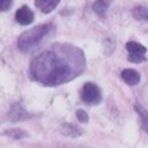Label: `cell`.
Instances as JSON below:
<instances>
[{
	"mask_svg": "<svg viewBox=\"0 0 148 148\" xmlns=\"http://www.w3.org/2000/svg\"><path fill=\"white\" fill-rule=\"evenodd\" d=\"M76 117H77V120L80 123H88L89 121V116H88V113H86L84 110H77L76 111Z\"/></svg>",
	"mask_w": 148,
	"mask_h": 148,
	"instance_id": "cell-14",
	"label": "cell"
},
{
	"mask_svg": "<svg viewBox=\"0 0 148 148\" xmlns=\"http://www.w3.org/2000/svg\"><path fill=\"white\" fill-rule=\"evenodd\" d=\"M133 18L138 21H148V5H139L132 10Z\"/></svg>",
	"mask_w": 148,
	"mask_h": 148,
	"instance_id": "cell-12",
	"label": "cell"
},
{
	"mask_svg": "<svg viewBox=\"0 0 148 148\" xmlns=\"http://www.w3.org/2000/svg\"><path fill=\"white\" fill-rule=\"evenodd\" d=\"M5 135H8V136L14 138V139H22V138H27V136H28V135L24 132V130H21V129H10V130H6Z\"/></svg>",
	"mask_w": 148,
	"mask_h": 148,
	"instance_id": "cell-13",
	"label": "cell"
},
{
	"mask_svg": "<svg viewBox=\"0 0 148 148\" xmlns=\"http://www.w3.org/2000/svg\"><path fill=\"white\" fill-rule=\"evenodd\" d=\"M15 19H16L18 24H21V25H30V24L34 21V14H33V10L28 6L24 5V6H21L16 10Z\"/></svg>",
	"mask_w": 148,
	"mask_h": 148,
	"instance_id": "cell-6",
	"label": "cell"
},
{
	"mask_svg": "<svg viewBox=\"0 0 148 148\" xmlns=\"http://www.w3.org/2000/svg\"><path fill=\"white\" fill-rule=\"evenodd\" d=\"M61 133L65 135V136H70V138H79L83 135V129L73 125V123H62L61 125Z\"/></svg>",
	"mask_w": 148,
	"mask_h": 148,
	"instance_id": "cell-8",
	"label": "cell"
},
{
	"mask_svg": "<svg viewBox=\"0 0 148 148\" xmlns=\"http://www.w3.org/2000/svg\"><path fill=\"white\" fill-rule=\"evenodd\" d=\"M53 31H55L53 22H46V24H42V25L33 27L31 30L24 31L16 40L18 51H21L22 53L33 52L34 49L39 47Z\"/></svg>",
	"mask_w": 148,
	"mask_h": 148,
	"instance_id": "cell-2",
	"label": "cell"
},
{
	"mask_svg": "<svg viewBox=\"0 0 148 148\" xmlns=\"http://www.w3.org/2000/svg\"><path fill=\"white\" fill-rule=\"evenodd\" d=\"M110 5H111V0H95V3L92 5V9H93V12L98 16L104 18L108 8H110Z\"/></svg>",
	"mask_w": 148,
	"mask_h": 148,
	"instance_id": "cell-11",
	"label": "cell"
},
{
	"mask_svg": "<svg viewBox=\"0 0 148 148\" xmlns=\"http://www.w3.org/2000/svg\"><path fill=\"white\" fill-rule=\"evenodd\" d=\"M61 0H36L34 5L37 9H40L43 14H51V12L59 5Z\"/></svg>",
	"mask_w": 148,
	"mask_h": 148,
	"instance_id": "cell-9",
	"label": "cell"
},
{
	"mask_svg": "<svg viewBox=\"0 0 148 148\" xmlns=\"http://www.w3.org/2000/svg\"><path fill=\"white\" fill-rule=\"evenodd\" d=\"M120 76H121L123 80H125V83H127L129 86H136V84H139V82H141L139 73L135 71V70H132V68H125V70H121Z\"/></svg>",
	"mask_w": 148,
	"mask_h": 148,
	"instance_id": "cell-7",
	"label": "cell"
},
{
	"mask_svg": "<svg viewBox=\"0 0 148 148\" xmlns=\"http://www.w3.org/2000/svg\"><path fill=\"white\" fill-rule=\"evenodd\" d=\"M80 99L88 104V105H98L102 101V92L101 88L93 82H88L83 84V88L80 90Z\"/></svg>",
	"mask_w": 148,
	"mask_h": 148,
	"instance_id": "cell-3",
	"label": "cell"
},
{
	"mask_svg": "<svg viewBox=\"0 0 148 148\" xmlns=\"http://www.w3.org/2000/svg\"><path fill=\"white\" fill-rule=\"evenodd\" d=\"M31 114L24 108L21 104H14L10 107V110L8 111V119L10 121H19V120H27L30 119Z\"/></svg>",
	"mask_w": 148,
	"mask_h": 148,
	"instance_id": "cell-5",
	"label": "cell"
},
{
	"mask_svg": "<svg viewBox=\"0 0 148 148\" xmlns=\"http://www.w3.org/2000/svg\"><path fill=\"white\" fill-rule=\"evenodd\" d=\"M12 5H14V0H0V10L2 12H8Z\"/></svg>",
	"mask_w": 148,
	"mask_h": 148,
	"instance_id": "cell-15",
	"label": "cell"
},
{
	"mask_svg": "<svg viewBox=\"0 0 148 148\" xmlns=\"http://www.w3.org/2000/svg\"><path fill=\"white\" fill-rule=\"evenodd\" d=\"M126 49H127V61L133 64H141V62H145L147 58H145V53H147V47L138 42H127L126 43Z\"/></svg>",
	"mask_w": 148,
	"mask_h": 148,
	"instance_id": "cell-4",
	"label": "cell"
},
{
	"mask_svg": "<svg viewBox=\"0 0 148 148\" xmlns=\"http://www.w3.org/2000/svg\"><path fill=\"white\" fill-rule=\"evenodd\" d=\"M84 68V52L79 46L55 43L31 61L28 76L43 86H61L79 77Z\"/></svg>",
	"mask_w": 148,
	"mask_h": 148,
	"instance_id": "cell-1",
	"label": "cell"
},
{
	"mask_svg": "<svg viewBox=\"0 0 148 148\" xmlns=\"http://www.w3.org/2000/svg\"><path fill=\"white\" fill-rule=\"evenodd\" d=\"M135 111H136V114L139 117V121H141V126L142 129L148 133V110L145 107H142L141 104H135L133 105Z\"/></svg>",
	"mask_w": 148,
	"mask_h": 148,
	"instance_id": "cell-10",
	"label": "cell"
}]
</instances>
